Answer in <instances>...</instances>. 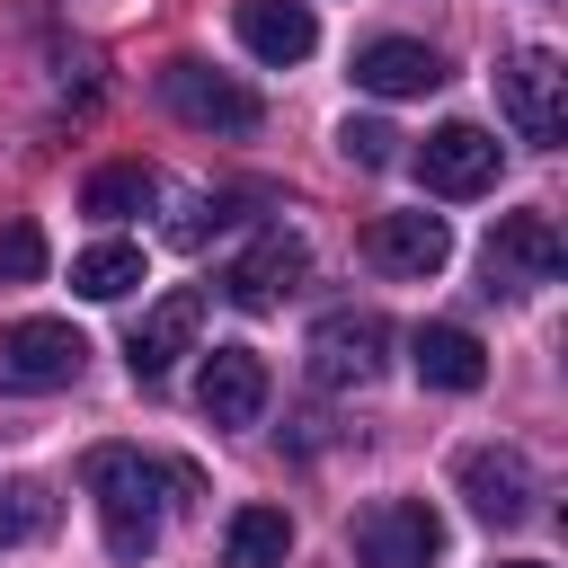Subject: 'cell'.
I'll use <instances>...</instances> for the list:
<instances>
[{"label": "cell", "instance_id": "obj_1", "mask_svg": "<svg viewBox=\"0 0 568 568\" xmlns=\"http://www.w3.org/2000/svg\"><path fill=\"white\" fill-rule=\"evenodd\" d=\"M80 479H89V497H98V532H106L115 559H151L169 506L195 497V470H186V462H151V453H133V444H98V453L80 462Z\"/></svg>", "mask_w": 568, "mask_h": 568}, {"label": "cell", "instance_id": "obj_2", "mask_svg": "<svg viewBox=\"0 0 568 568\" xmlns=\"http://www.w3.org/2000/svg\"><path fill=\"white\" fill-rule=\"evenodd\" d=\"M355 559L364 568H435L444 559V515L426 497H373L355 515Z\"/></svg>", "mask_w": 568, "mask_h": 568}, {"label": "cell", "instance_id": "obj_3", "mask_svg": "<svg viewBox=\"0 0 568 568\" xmlns=\"http://www.w3.org/2000/svg\"><path fill=\"white\" fill-rule=\"evenodd\" d=\"M89 364V337L71 320H9L0 328V390H71Z\"/></svg>", "mask_w": 568, "mask_h": 568}, {"label": "cell", "instance_id": "obj_4", "mask_svg": "<svg viewBox=\"0 0 568 568\" xmlns=\"http://www.w3.org/2000/svg\"><path fill=\"white\" fill-rule=\"evenodd\" d=\"M160 98H169V115H186L195 133H257V89H240L231 71H213V62H195V53H178L169 71H160Z\"/></svg>", "mask_w": 568, "mask_h": 568}, {"label": "cell", "instance_id": "obj_5", "mask_svg": "<svg viewBox=\"0 0 568 568\" xmlns=\"http://www.w3.org/2000/svg\"><path fill=\"white\" fill-rule=\"evenodd\" d=\"M559 266H568V240H559L550 213H497V231H488V293H541V284H559Z\"/></svg>", "mask_w": 568, "mask_h": 568}, {"label": "cell", "instance_id": "obj_6", "mask_svg": "<svg viewBox=\"0 0 568 568\" xmlns=\"http://www.w3.org/2000/svg\"><path fill=\"white\" fill-rule=\"evenodd\" d=\"M497 106H506V124L524 133V142H559L568 133V71H559V53H515L506 71H497Z\"/></svg>", "mask_w": 568, "mask_h": 568}, {"label": "cell", "instance_id": "obj_7", "mask_svg": "<svg viewBox=\"0 0 568 568\" xmlns=\"http://www.w3.org/2000/svg\"><path fill=\"white\" fill-rule=\"evenodd\" d=\"M382 346H390L382 311H328V320L311 328V382H320V390H364V382L382 373Z\"/></svg>", "mask_w": 568, "mask_h": 568}, {"label": "cell", "instance_id": "obj_8", "mask_svg": "<svg viewBox=\"0 0 568 568\" xmlns=\"http://www.w3.org/2000/svg\"><path fill=\"white\" fill-rule=\"evenodd\" d=\"M497 133H479V124H435L426 133V151H417V178H426V195H488L497 186Z\"/></svg>", "mask_w": 568, "mask_h": 568}, {"label": "cell", "instance_id": "obj_9", "mask_svg": "<svg viewBox=\"0 0 568 568\" xmlns=\"http://www.w3.org/2000/svg\"><path fill=\"white\" fill-rule=\"evenodd\" d=\"M453 479H462L470 515H488V524H524V515H532V462H524L515 444H470V453L453 462Z\"/></svg>", "mask_w": 568, "mask_h": 568}, {"label": "cell", "instance_id": "obj_10", "mask_svg": "<svg viewBox=\"0 0 568 568\" xmlns=\"http://www.w3.org/2000/svg\"><path fill=\"white\" fill-rule=\"evenodd\" d=\"M195 328H204V293L195 284H178V293H160L142 320H133V382H169V364L178 355H195Z\"/></svg>", "mask_w": 568, "mask_h": 568}, {"label": "cell", "instance_id": "obj_11", "mask_svg": "<svg viewBox=\"0 0 568 568\" xmlns=\"http://www.w3.org/2000/svg\"><path fill=\"white\" fill-rule=\"evenodd\" d=\"M195 408L213 426H257V408H266V355L257 346H213L204 373H195Z\"/></svg>", "mask_w": 568, "mask_h": 568}, {"label": "cell", "instance_id": "obj_12", "mask_svg": "<svg viewBox=\"0 0 568 568\" xmlns=\"http://www.w3.org/2000/svg\"><path fill=\"white\" fill-rule=\"evenodd\" d=\"M364 257H373L382 275H444L453 231H444V213H373Z\"/></svg>", "mask_w": 568, "mask_h": 568}, {"label": "cell", "instance_id": "obj_13", "mask_svg": "<svg viewBox=\"0 0 568 568\" xmlns=\"http://www.w3.org/2000/svg\"><path fill=\"white\" fill-rule=\"evenodd\" d=\"M302 266H311L302 231H284V222H275V231H257V248H248V257H231V275H222V284H231V302H240V311H275V302L302 284Z\"/></svg>", "mask_w": 568, "mask_h": 568}, {"label": "cell", "instance_id": "obj_14", "mask_svg": "<svg viewBox=\"0 0 568 568\" xmlns=\"http://www.w3.org/2000/svg\"><path fill=\"white\" fill-rule=\"evenodd\" d=\"M355 89H373V98H426V89H444V62L417 36H373L355 53Z\"/></svg>", "mask_w": 568, "mask_h": 568}, {"label": "cell", "instance_id": "obj_15", "mask_svg": "<svg viewBox=\"0 0 568 568\" xmlns=\"http://www.w3.org/2000/svg\"><path fill=\"white\" fill-rule=\"evenodd\" d=\"M231 27H240V44H248L257 62H275V71H284V62H311V44H320V18H311L302 0H240Z\"/></svg>", "mask_w": 568, "mask_h": 568}, {"label": "cell", "instance_id": "obj_16", "mask_svg": "<svg viewBox=\"0 0 568 568\" xmlns=\"http://www.w3.org/2000/svg\"><path fill=\"white\" fill-rule=\"evenodd\" d=\"M408 364H417L426 390H479V382H488V346H479L470 328H453V320H426V328L408 337Z\"/></svg>", "mask_w": 568, "mask_h": 568}, {"label": "cell", "instance_id": "obj_17", "mask_svg": "<svg viewBox=\"0 0 568 568\" xmlns=\"http://www.w3.org/2000/svg\"><path fill=\"white\" fill-rule=\"evenodd\" d=\"M293 559V515L284 506H240L222 532V568H284Z\"/></svg>", "mask_w": 568, "mask_h": 568}, {"label": "cell", "instance_id": "obj_18", "mask_svg": "<svg viewBox=\"0 0 568 568\" xmlns=\"http://www.w3.org/2000/svg\"><path fill=\"white\" fill-rule=\"evenodd\" d=\"M160 195V169H142V160H106L89 186H80V213H98V222H124V213H142Z\"/></svg>", "mask_w": 568, "mask_h": 568}, {"label": "cell", "instance_id": "obj_19", "mask_svg": "<svg viewBox=\"0 0 568 568\" xmlns=\"http://www.w3.org/2000/svg\"><path fill=\"white\" fill-rule=\"evenodd\" d=\"M133 284H142V248H124V240H98V248L71 257V293L80 302H124Z\"/></svg>", "mask_w": 568, "mask_h": 568}, {"label": "cell", "instance_id": "obj_20", "mask_svg": "<svg viewBox=\"0 0 568 568\" xmlns=\"http://www.w3.org/2000/svg\"><path fill=\"white\" fill-rule=\"evenodd\" d=\"M44 524H53V497L36 479H0V550L27 541V532H44Z\"/></svg>", "mask_w": 568, "mask_h": 568}, {"label": "cell", "instance_id": "obj_21", "mask_svg": "<svg viewBox=\"0 0 568 568\" xmlns=\"http://www.w3.org/2000/svg\"><path fill=\"white\" fill-rule=\"evenodd\" d=\"M337 151H346L355 169H390V160H399V133H390L382 115H346V124H337Z\"/></svg>", "mask_w": 568, "mask_h": 568}, {"label": "cell", "instance_id": "obj_22", "mask_svg": "<svg viewBox=\"0 0 568 568\" xmlns=\"http://www.w3.org/2000/svg\"><path fill=\"white\" fill-rule=\"evenodd\" d=\"M44 275V231L36 222H0V284H36Z\"/></svg>", "mask_w": 568, "mask_h": 568}, {"label": "cell", "instance_id": "obj_23", "mask_svg": "<svg viewBox=\"0 0 568 568\" xmlns=\"http://www.w3.org/2000/svg\"><path fill=\"white\" fill-rule=\"evenodd\" d=\"M506 568H541V559H506Z\"/></svg>", "mask_w": 568, "mask_h": 568}]
</instances>
